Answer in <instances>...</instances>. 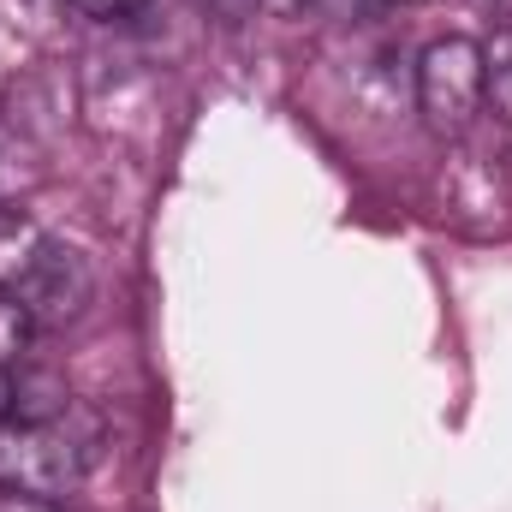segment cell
<instances>
[{
  "label": "cell",
  "instance_id": "obj_6",
  "mask_svg": "<svg viewBox=\"0 0 512 512\" xmlns=\"http://www.w3.org/2000/svg\"><path fill=\"white\" fill-rule=\"evenodd\" d=\"M0 512H72L66 501H30V495H0Z\"/></svg>",
  "mask_w": 512,
  "mask_h": 512
},
{
  "label": "cell",
  "instance_id": "obj_10",
  "mask_svg": "<svg viewBox=\"0 0 512 512\" xmlns=\"http://www.w3.org/2000/svg\"><path fill=\"white\" fill-rule=\"evenodd\" d=\"M495 6H501V12H512V0H495Z\"/></svg>",
  "mask_w": 512,
  "mask_h": 512
},
{
  "label": "cell",
  "instance_id": "obj_7",
  "mask_svg": "<svg viewBox=\"0 0 512 512\" xmlns=\"http://www.w3.org/2000/svg\"><path fill=\"white\" fill-rule=\"evenodd\" d=\"M84 12H96V18H120V12H137L143 0H78Z\"/></svg>",
  "mask_w": 512,
  "mask_h": 512
},
{
  "label": "cell",
  "instance_id": "obj_1",
  "mask_svg": "<svg viewBox=\"0 0 512 512\" xmlns=\"http://www.w3.org/2000/svg\"><path fill=\"white\" fill-rule=\"evenodd\" d=\"M90 441L66 429V417H0V495L66 501L90 471Z\"/></svg>",
  "mask_w": 512,
  "mask_h": 512
},
{
  "label": "cell",
  "instance_id": "obj_3",
  "mask_svg": "<svg viewBox=\"0 0 512 512\" xmlns=\"http://www.w3.org/2000/svg\"><path fill=\"white\" fill-rule=\"evenodd\" d=\"M417 108L429 131L465 137L483 108V42L471 36H441L417 54Z\"/></svg>",
  "mask_w": 512,
  "mask_h": 512
},
{
  "label": "cell",
  "instance_id": "obj_9",
  "mask_svg": "<svg viewBox=\"0 0 512 512\" xmlns=\"http://www.w3.org/2000/svg\"><path fill=\"white\" fill-rule=\"evenodd\" d=\"M393 6H435V0H393Z\"/></svg>",
  "mask_w": 512,
  "mask_h": 512
},
{
  "label": "cell",
  "instance_id": "obj_8",
  "mask_svg": "<svg viewBox=\"0 0 512 512\" xmlns=\"http://www.w3.org/2000/svg\"><path fill=\"white\" fill-rule=\"evenodd\" d=\"M12 399H18V382H12V370L0 364V417H12Z\"/></svg>",
  "mask_w": 512,
  "mask_h": 512
},
{
  "label": "cell",
  "instance_id": "obj_2",
  "mask_svg": "<svg viewBox=\"0 0 512 512\" xmlns=\"http://www.w3.org/2000/svg\"><path fill=\"white\" fill-rule=\"evenodd\" d=\"M6 292L18 298V310L30 316V328H72L90 310V298H96V268H90V256L78 251V245L42 233L30 262L18 268V280Z\"/></svg>",
  "mask_w": 512,
  "mask_h": 512
},
{
  "label": "cell",
  "instance_id": "obj_4",
  "mask_svg": "<svg viewBox=\"0 0 512 512\" xmlns=\"http://www.w3.org/2000/svg\"><path fill=\"white\" fill-rule=\"evenodd\" d=\"M483 102H495V114L512 126V24L483 42Z\"/></svg>",
  "mask_w": 512,
  "mask_h": 512
},
{
  "label": "cell",
  "instance_id": "obj_5",
  "mask_svg": "<svg viewBox=\"0 0 512 512\" xmlns=\"http://www.w3.org/2000/svg\"><path fill=\"white\" fill-rule=\"evenodd\" d=\"M24 346H30V316H24V310H18V298L0 286V364H12Z\"/></svg>",
  "mask_w": 512,
  "mask_h": 512
}]
</instances>
